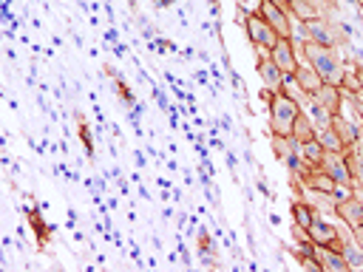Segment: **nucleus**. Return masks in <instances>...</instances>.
I'll return each mask as SVG.
<instances>
[{"mask_svg": "<svg viewBox=\"0 0 363 272\" xmlns=\"http://www.w3.org/2000/svg\"><path fill=\"white\" fill-rule=\"evenodd\" d=\"M315 136H318V128H315L312 116L301 110V113L295 116V125H292V139H295V142H306V139H315Z\"/></svg>", "mask_w": 363, "mask_h": 272, "instance_id": "obj_17", "label": "nucleus"}, {"mask_svg": "<svg viewBox=\"0 0 363 272\" xmlns=\"http://www.w3.org/2000/svg\"><path fill=\"white\" fill-rule=\"evenodd\" d=\"M264 99H267V108H269V130L272 136H292V125H295V116L303 110L298 99H292L286 91H264Z\"/></svg>", "mask_w": 363, "mask_h": 272, "instance_id": "obj_2", "label": "nucleus"}, {"mask_svg": "<svg viewBox=\"0 0 363 272\" xmlns=\"http://www.w3.org/2000/svg\"><path fill=\"white\" fill-rule=\"evenodd\" d=\"M340 252H343V258H346L349 269H357V266H363V246H357V244H354V238H352V241H346Z\"/></svg>", "mask_w": 363, "mask_h": 272, "instance_id": "obj_20", "label": "nucleus"}, {"mask_svg": "<svg viewBox=\"0 0 363 272\" xmlns=\"http://www.w3.org/2000/svg\"><path fill=\"white\" fill-rule=\"evenodd\" d=\"M318 142L323 144V150H332V153H346V150H349V147H346V142H343V139H340L329 125L318 130Z\"/></svg>", "mask_w": 363, "mask_h": 272, "instance_id": "obj_19", "label": "nucleus"}, {"mask_svg": "<svg viewBox=\"0 0 363 272\" xmlns=\"http://www.w3.org/2000/svg\"><path fill=\"white\" fill-rule=\"evenodd\" d=\"M303 28H306V40L318 42V45H329V48H337L340 45V31L335 28L332 20H326L323 14L312 17V20H301Z\"/></svg>", "mask_w": 363, "mask_h": 272, "instance_id": "obj_4", "label": "nucleus"}, {"mask_svg": "<svg viewBox=\"0 0 363 272\" xmlns=\"http://www.w3.org/2000/svg\"><path fill=\"white\" fill-rule=\"evenodd\" d=\"M306 235H309V241L312 244H318V246H329V249H343V241H340V230H337V224H332V221H326V218H320V212L312 218V224L306 227Z\"/></svg>", "mask_w": 363, "mask_h": 272, "instance_id": "obj_5", "label": "nucleus"}, {"mask_svg": "<svg viewBox=\"0 0 363 272\" xmlns=\"http://www.w3.org/2000/svg\"><path fill=\"white\" fill-rule=\"evenodd\" d=\"M244 34L250 40L252 48H267L272 51V45L278 42V31L255 11V14H244Z\"/></svg>", "mask_w": 363, "mask_h": 272, "instance_id": "obj_3", "label": "nucleus"}, {"mask_svg": "<svg viewBox=\"0 0 363 272\" xmlns=\"http://www.w3.org/2000/svg\"><path fill=\"white\" fill-rule=\"evenodd\" d=\"M323 144L318 142V136L315 139H306V142H298V156H301V162L303 164H309V167H320V159H323Z\"/></svg>", "mask_w": 363, "mask_h": 272, "instance_id": "obj_14", "label": "nucleus"}, {"mask_svg": "<svg viewBox=\"0 0 363 272\" xmlns=\"http://www.w3.org/2000/svg\"><path fill=\"white\" fill-rule=\"evenodd\" d=\"M335 215H337L340 221H346L349 227L363 224V196L349 193L346 198H340V201H337V207H335Z\"/></svg>", "mask_w": 363, "mask_h": 272, "instance_id": "obj_10", "label": "nucleus"}, {"mask_svg": "<svg viewBox=\"0 0 363 272\" xmlns=\"http://www.w3.org/2000/svg\"><path fill=\"white\" fill-rule=\"evenodd\" d=\"M320 167L337 181V184H349L354 187V178H352V170H349V162H346V153H332L326 150L323 159H320Z\"/></svg>", "mask_w": 363, "mask_h": 272, "instance_id": "obj_9", "label": "nucleus"}, {"mask_svg": "<svg viewBox=\"0 0 363 272\" xmlns=\"http://www.w3.org/2000/svg\"><path fill=\"white\" fill-rule=\"evenodd\" d=\"M255 71H258V79H261L264 91H269V94L284 91V79H286V76H284V71L275 65V60H272L269 54H261V57H258Z\"/></svg>", "mask_w": 363, "mask_h": 272, "instance_id": "obj_8", "label": "nucleus"}, {"mask_svg": "<svg viewBox=\"0 0 363 272\" xmlns=\"http://www.w3.org/2000/svg\"><path fill=\"white\" fill-rule=\"evenodd\" d=\"M318 215V210L303 198V196H298V198H292V224H298L301 230H306L309 224H312V218Z\"/></svg>", "mask_w": 363, "mask_h": 272, "instance_id": "obj_15", "label": "nucleus"}, {"mask_svg": "<svg viewBox=\"0 0 363 272\" xmlns=\"http://www.w3.org/2000/svg\"><path fill=\"white\" fill-rule=\"evenodd\" d=\"M269 57H272L275 65L284 71V76H292L295 68H298V62H301V57H298V45H295L289 37H278V42L272 45Z\"/></svg>", "mask_w": 363, "mask_h": 272, "instance_id": "obj_6", "label": "nucleus"}, {"mask_svg": "<svg viewBox=\"0 0 363 272\" xmlns=\"http://www.w3.org/2000/svg\"><path fill=\"white\" fill-rule=\"evenodd\" d=\"M298 57H301V60H306V62L320 74V79H323V82H329V85H340V82H343L346 62L340 60L337 48L318 45V42L306 40V42H301V45H298Z\"/></svg>", "mask_w": 363, "mask_h": 272, "instance_id": "obj_1", "label": "nucleus"}, {"mask_svg": "<svg viewBox=\"0 0 363 272\" xmlns=\"http://www.w3.org/2000/svg\"><path fill=\"white\" fill-rule=\"evenodd\" d=\"M235 6L241 11V17H244V14H255L261 8V0H235Z\"/></svg>", "mask_w": 363, "mask_h": 272, "instance_id": "obj_22", "label": "nucleus"}, {"mask_svg": "<svg viewBox=\"0 0 363 272\" xmlns=\"http://www.w3.org/2000/svg\"><path fill=\"white\" fill-rule=\"evenodd\" d=\"M292 79L298 82V88L306 94V96H312L320 85H323V79H320V74L306 62V60H301L298 62V68H295V74H292Z\"/></svg>", "mask_w": 363, "mask_h": 272, "instance_id": "obj_12", "label": "nucleus"}, {"mask_svg": "<svg viewBox=\"0 0 363 272\" xmlns=\"http://www.w3.org/2000/svg\"><path fill=\"white\" fill-rule=\"evenodd\" d=\"M312 255L320 261L323 272H349V264H346L343 252H337V249H329V246H318V244H312Z\"/></svg>", "mask_w": 363, "mask_h": 272, "instance_id": "obj_13", "label": "nucleus"}, {"mask_svg": "<svg viewBox=\"0 0 363 272\" xmlns=\"http://www.w3.org/2000/svg\"><path fill=\"white\" fill-rule=\"evenodd\" d=\"M312 102L315 105H320L326 113H340V105H343V94H340V85H329V82H323L315 94H312Z\"/></svg>", "mask_w": 363, "mask_h": 272, "instance_id": "obj_11", "label": "nucleus"}, {"mask_svg": "<svg viewBox=\"0 0 363 272\" xmlns=\"http://www.w3.org/2000/svg\"><path fill=\"white\" fill-rule=\"evenodd\" d=\"M116 94H119V99L125 102V105H133V96H130V88L122 82V79H116Z\"/></svg>", "mask_w": 363, "mask_h": 272, "instance_id": "obj_23", "label": "nucleus"}, {"mask_svg": "<svg viewBox=\"0 0 363 272\" xmlns=\"http://www.w3.org/2000/svg\"><path fill=\"white\" fill-rule=\"evenodd\" d=\"M286 11H289L292 20H312V17L320 14L312 0H286Z\"/></svg>", "mask_w": 363, "mask_h": 272, "instance_id": "obj_18", "label": "nucleus"}, {"mask_svg": "<svg viewBox=\"0 0 363 272\" xmlns=\"http://www.w3.org/2000/svg\"><path fill=\"white\" fill-rule=\"evenodd\" d=\"M77 128H79V142H82L85 153H91V156H94V139H91V130H88V125H85V119H82V116H77Z\"/></svg>", "mask_w": 363, "mask_h": 272, "instance_id": "obj_21", "label": "nucleus"}, {"mask_svg": "<svg viewBox=\"0 0 363 272\" xmlns=\"http://www.w3.org/2000/svg\"><path fill=\"white\" fill-rule=\"evenodd\" d=\"M258 14L278 31V37H289V31H292V17H289V11H286L281 3H275V0H261Z\"/></svg>", "mask_w": 363, "mask_h": 272, "instance_id": "obj_7", "label": "nucleus"}, {"mask_svg": "<svg viewBox=\"0 0 363 272\" xmlns=\"http://www.w3.org/2000/svg\"><path fill=\"white\" fill-rule=\"evenodd\" d=\"M26 215H28L31 232H34V238H37V246H45V244L51 241V227H48V221L43 218V212H40L37 207H31Z\"/></svg>", "mask_w": 363, "mask_h": 272, "instance_id": "obj_16", "label": "nucleus"}]
</instances>
